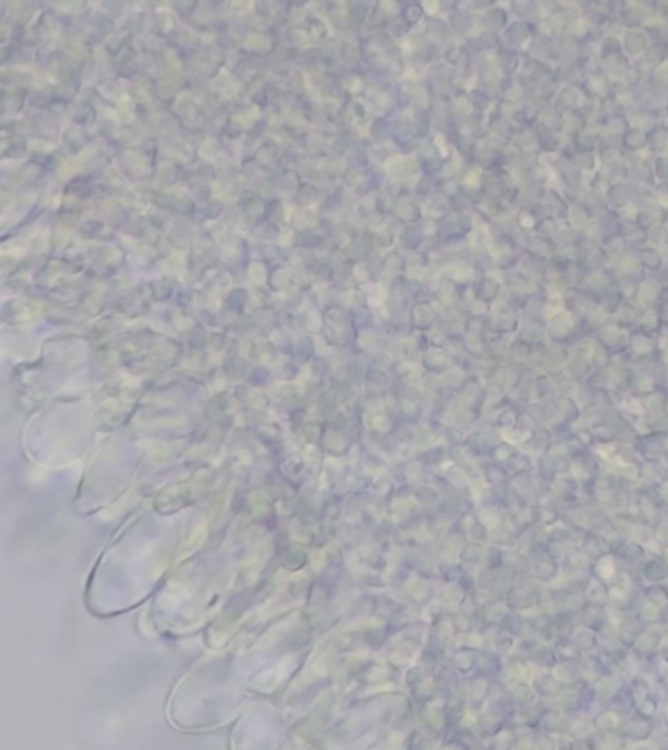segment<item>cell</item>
Wrapping results in <instances>:
<instances>
[{
    "instance_id": "cell-3",
    "label": "cell",
    "mask_w": 668,
    "mask_h": 750,
    "mask_svg": "<svg viewBox=\"0 0 668 750\" xmlns=\"http://www.w3.org/2000/svg\"><path fill=\"white\" fill-rule=\"evenodd\" d=\"M581 616H582V623H584V627L594 631L596 635H600L602 631H606L608 627H610V623H608V611H606V608H592V606H588L586 609H582Z\"/></svg>"
},
{
    "instance_id": "cell-6",
    "label": "cell",
    "mask_w": 668,
    "mask_h": 750,
    "mask_svg": "<svg viewBox=\"0 0 668 750\" xmlns=\"http://www.w3.org/2000/svg\"><path fill=\"white\" fill-rule=\"evenodd\" d=\"M660 623H662V625L668 630V608L662 611V620H660Z\"/></svg>"
},
{
    "instance_id": "cell-2",
    "label": "cell",
    "mask_w": 668,
    "mask_h": 750,
    "mask_svg": "<svg viewBox=\"0 0 668 750\" xmlns=\"http://www.w3.org/2000/svg\"><path fill=\"white\" fill-rule=\"evenodd\" d=\"M639 575L651 584H667L668 582V563L662 557H651L641 565Z\"/></svg>"
},
{
    "instance_id": "cell-4",
    "label": "cell",
    "mask_w": 668,
    "mask_h": 750,
    "mask_svg": "<svg viewBox=\"0 0 668 750\" xmlns=\"http://www.w3.org/2000/svg\"><path fill=\"white\" fill-rule=\"evenodd\" d=\"M572 645L577 647V651L581 654H592L596 649H600V639L594 631L586 630V627H579V630L572 631Z\"/></svg>"
},
{
    "instance_id": "cell-1",
    "label": "cell",
    "mask_w": 668,
    "mask_h": 750,
    "mask_svg": "<svg viewBox=\"0 0 668 750\" xmlns=\"http://www.w3.org/2000/svg\"><path fill=\"white\" fill-rule=\"evenodd\" d=\"M584 598L592 608H608L610 606V587L602 582L600 578L592 576L588 578L586 587H584Z\"/></svg>"
},
{
    "instance_id": "cell-5",
    "label": "cell",
    "mask_w": 668,
    "mask_h": 750,
    "mask_svg": "<svg viewBox=\"0 0 668 750\" xmlns=\"http://www.w3.org/2000/svg\"><path fill=\"white\" fill-rule=\"evenodd\" d=\"M643 602L653 608L665 611L668 608V587L667 584H651L643 590Z\"/></svg>"
}]
</instances>
